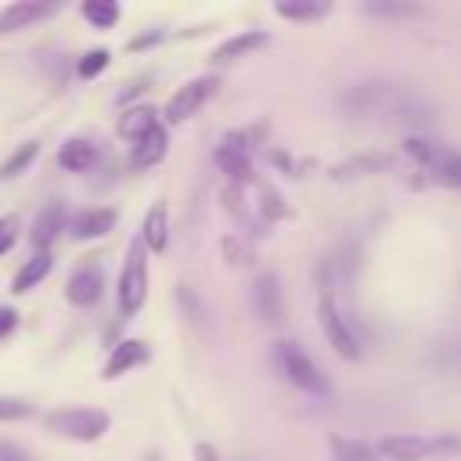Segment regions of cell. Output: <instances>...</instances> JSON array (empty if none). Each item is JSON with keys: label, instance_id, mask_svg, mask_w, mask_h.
<instances>
[{"label": "cell", "instance_id": "1", "mask_svg": "<svg viewBox=\"0 0 461 461\" xmlns=\"http://www.w3.org/2000/svg\"><path fill=\"white\" fill-rule=\"evenodd\" d=\"M274 360H277V367H281V375L295 385V389H303V393H310V396H328L331 393V382L321 375V367L295 346V342H277L274 346Z\"/></svg>", "mask_w": 461, "mask_h": 461}, {"label": "cell", "instance_id": "2", "mask_svg": "<svg viewBox=\"0 0 461 461\" xmlns=\"http://www.w3.org/2000/svg\"><path fill=\"white\" fill-rule=\"evenodd\" d=\"M108 414L104 411H94V407H65V411H54L47 414V429L61 439H79V443H94L108 432Z\"/></svg>", "mask_w": 461, "mask_h": 461}, {"label": "cell", "instance_id": "3", "mask_svg": "<svg viewBox=\"0 0 461 461\" xmlns=\"http://www.w3.org/2000/svg\"><path fill=\"white\" fill-rule=\"evenodd\" d=\"M403 148H407L411 158H418L432 173V180H439L447 187H461V155L454 148H447L439 140H429V137H411Z\"/></svg>", "mask_w": 461, "mask_h": 461}, {"label": "cell", "instance_id": "4", "mask_svg": "<svg viewBox=\"0 0 461 461\" xmlns=\"http://www.w3.org/2000/svg\"><path fill=\"white\" fill-rule=\"evenodd\" d=\"M378 450L393 461H425L436 454H457L461 436H385Z\"/></svg>", "mask_w": 461, "mask_h": 461}, {"label": "cell", "instance_id": "5", "mask_svg": "<svg viewBox=\"0 0 461 461\" xmlns=\"http://www.w3.org/2000/svg\"><path fill=\"white\" fill-rule=\"evenodd\" d=\"M144 295H148V259H144V241H133L126 249V263H122V274H119V310H122V317L137 313L144 306Z\"/></svg>", "mask_w": 461, "mask_h": 461}, {"label": "cell", "instance_id": "6", "mask_svg": "<svg viewBox=\"0 0 461 461\" xmlns=\"http://www.w3.org/2000/svg\"><path fill=\"white\" fill-rule=\"evenodd\" d=\"M216 86H220V79L216 76H202V79H191L187 86H180L173 97H169V104H166V122H184V119H191L212 94H216Z\"/></svg>", "mask_w": 461, "mask_h": 461}, {"label": "cell", "instance_id": "7", "mask_svg": "<svg viewBox=\"0 0 461 461\" xmlns=\"http://www.w3.org/2000/svg\"><path fill=\"white\" fill-rule=\"evenodd\" d=\"M321 328H324V335H328V342L335 346V353L339 357H346V360H357L360 357V342H357V335L346 328V321H342V313L335 310V303L331 299H321Z\"/></svg>", "mask_w": 461, "mask_h": 461}, {"label": "cell", "instance_id": "8", "mask_svg": "<svg viewBox=\"0 0 461 461\" xmlns=\"http://www.w3.org/2000/svg\"><path fill=\"white\" fill-rule=\"evenodd\" d=\"M58 11V4L54 0H18V4H7L4 11H0V36H7V32H14V29H25V25H32V22H40V18H47V14H54Z\"/></svg>", "mask_w": 461, "mask_h": 461}, {"label": "cell", "instance_id": "9", "mask_svg": "<svg viewBox=\"0 0 461 461\" xmlns=\"http://www.w3.org/2000/svg\"><path fill=\"white\" fill-rule=\"evenodd\" d=\"M101 288H104V274H101V267L86 263V267H79V270L68 277L65 295H68V303H76V306H94V303L101 299Z\"/></svg>", "mask_w": 461, "mask_h": 461}, {"label": "cell", "instance_id": "10", "mask_svg": "<svg viewBox=\"0 0 461 461\" xmlns=\"http://www.w3.org/2000/svg\"><path fill=\"white\" fill-rule=\"evenodd\" d=\"M216 166H220L230 180H238V184H249V180H252V162H249V155H245V144H241L234 133L216 148Z\"/></svg>", "mask_w": 461, "mask_h": 461}, {"label": "cell", "instance_id": "11", "mask_svg": "<svg viewBox=\"0 0 461 461\" xmlns=\"http://www.w3.org/2000/svg\"><path fill=\"white\" fill-rule=\"evenodd\" d=\"M252 306L263 321L277 324L285 317V306H281V288H277V277L274 274H259L256 285H252Z\"/></svg>", "mask_w": 461, "mask_h": 461}, {"label": "cell", "instance_id": "12", "mask_svg": "<svg viewBox=\"0 0 461 461\" xmlns=\"http://www.w3.org/2000/svg\"><path fill=\"white\" fill-rule=\"evenodd\" d=\"M115 227V209H83L68 220V234L79 238V241H90V238H101Z\"/></svg>", "mask_w": 461, "mask_h": 461}, {"label": "cell", "instance_id": "13", "mask_svg": "<svg viewBox=\"0 0 461 461\" xmlns=\"http://www.w3.org/2000/svg\"><path fill=\"white\" fill-rule=\"evenodd\" d=\"M144 360H148V342H140V339H122V342L112 349L108 364H104V378H119V375L140 367Z\"/></svg>", "mask_w": 461, "mask_h": 461}, {"label": "cell", "instance_id": "14", "mask_svg": "<svg viewBox=\"0 0 461 461\" xmlns=\"http://www.w3.org/2000/svg\"><path fill=\"white\" fill-rule=\"evenodd\" d=\"M166 151H169V140H166V130H162V126H155L151 133H144L140 140H133V151H130V162H133L137 169H148V166H158V162L166 158Z\"/></svg>", "mask_w": 461, "mask_h": 461}, {"label": "cell", "instance_id": "15", "mask_svg": "<svg viewBox=\"0 0 461 461\" xmlns=\"http://www.w3.org/2000/svg\"><path fill=\"white\" fill-rule=\"evenodd\" d=\"M267 43H270L267 32H241V36H230L227 43H220V47L212 50V61H216V65H230V61H238V58H245V54L267 47Z\"/></svg>", "mask_w": 461, "mask_h": 461}, {"label": "cell", "instance_id": "16", "mask_svg": "<svg viewBox=\"0 0 461 461\" xmlns=\"http://www.w3.org/2000/svg\"><path fill=\"white\" fill-rule=\"evenodd\" d=\"M94 162H97V148L90 140H65L58 148V166L68 173H86L94 169Z\"/></svg>", "mask_w": 461, "mask_h": 461}, {"label": "cell", "instance_id": "17", "mask_svg": "<svg viewBox=\"0 0 461 461\" xmlns=\"http://www.w3.org/2000/svg\"><path fill=\"white\" fill-rule=\"evenodd\" d=\"M61 230H65V209H61L58 202H50V205L36 216V223H32V234H29V238H32V245H36V249H43V252H47V245H50Z\"/></svg>", "mask_w": 461, "mask_h": 461}, {"label": "cell", "instance_id": "18", "mask_svg": "<svg viewBox=\"0 0 461 461\" xmlns=\"http://www.w3.org/2000/svg\"><path fill=\"white\" fill-rule=\"evenodd\" d=\"M169 220H166V202H158V205H151L148 209V216H144V230H140V241H144V249H151V252H162L166 249V241H169Z\"/></svg>", "mask_w": 461, "mask_h": 461}, {"label": "cell", "instance_id": "19", "mask_svg": "<svg viewBox=\"0 0 461 461\" xmlns=\"http://www.w3.org/2000/svg\"><path fill=\"white\" fill-rule=\"evenodd\" d=\"M50 267H54L50 252H36V256H32V259H25V267L14 274V281H11V292H29L32 285H40V281L50 274Z\"/></svg>", "mask_w": 461, "mask_h": 461}, {"label": "cell", "instance_id": "20", "mask_svg": "<svg viewBox=\"0 0 461 461\" xmlns=\"http://www.w3.org/2000/svg\"><path fill=\"white\" fill-rule=\"evenodd\" d=\"M274 11L288 22H317L328 14V4L324 0H281V4H274Z\"/></svg>", "mask_w": 461, "mask_h": 461}, {"label": "cell", "instance_id": "21", "mask_svg": "<svg viewBox=\"0 0 461 461\" xmlns=\"http://www.w3.org/2000/svg\"><path fill=\"white\" fill-rule=\"evenodd\" d=\"M158 126V119H155V108H148V104H140V108H130L122 119H119V133L122 137H130V140H140L144 133H151Z\"/></svg>", "mask_w": 461, "mask_h": 461}, {"label": "cell", "instance_id": "22", "mask_svg": "<svg viewBox=\"0 0 461 461\" xmlns=\"http://www.w3.org/2000/svg\"><path fill=\"white\" fill-rule=\"evenodd\" d=\"M328 450H331V461H378L367 443L349 436H328Z\"/></svg>", "mask_w": 461, "mask_h": 461}, {"label": "cell", "instance_id": "23", "mask_svg": "<svg viewBox=\"0 0 461 461\" xmlns=\"http://www.w3.org/2000/svg\"><path fill=\"white\" fill-rule=\"evenodd\" d=\"M83 18H86L90 25H97V29H108V25L119 22V7H115L112 0H86V4H83Z\"/></svg>", "mask_w": 461, "mask_h": 461}, {"label": "cell", "instance_id": "24", "mask_svg": "<svg viewBox=\"0 0 461 461\" xmlns=\"http://www.w3.org/2000/svg\"><path fill=\"white\" fill-rule=\"evenodd\" d=\"M32 158H36V144L29 140V144H22V148H18V151H14V155H11V158L0 166V180H11V176H18V173H22V169H25Z\"/></svg>", "mask_w": 461, "mask_h": 461}, {"label": "cell", "instance_id": "25", "mask_svg": "<svg viewBox=\"0 0 461 461\" xmlns=\"http://www.w3.org/2000/svg\"><path fill=\"white\" fill-rule=\"evenodd\" d=\"M32 407L25 400H14V396H0V421H18V418H29Z\"/></svg>", "mask_w": 461, "mask_h": 461}, {"label": "cell", "instance_id": "26", "mask_svg": "<svg viewBox=\"0 0 461 461\" xmlns=\"http://www.w3.org/2000/svg\"><path fill=\"white\" fill-rule=\"evenodd\" d=\"M104 65H108V50H90V54H83V61H79V76H83V79H94Z\"/></svg>", "mask_w": 461, "mask_h": 461}, {"label": "cell", "instance_id": "27", "mask_svg": "<svg viewBox=\"0 0 461 461\" xmlns=\"http://www.w3.org/2000/svg\"><path fill=\"white\" fill-rule=\"evenodd\" d=\"M364 11L367 14H382V18H400V14H414L418 7H411V4H367Z\"/></svg>", "mask_w": 461, "mask_h": 461}, {"label": "cell", "instance_id": "28", "mask_svg": "<svg viewBox=\"0 0 461 461\" xmlns=\"http://www.w3.org/2000/svg\"><path fill=\"white\" fill-rule=\"evenodd\" d=\"M14 238H18V220L14 216H0V256L14 245Z\"/></svg>", "mask_w": 461, "mask_h": 461}, {"label": "cell", "instance_id": "29", "mask_svg": "<svg viewBox=\"0 0 461 461\" xmlns=\"http://www.w3.org/2000/svg\"><path fill=\"white\" fill-rule=\"evenodd\" d=\"M14 324H18V313H14V310H7V306H0V339H4Z\"/></svg>", "mask_w": 461, "mask_h": 461}, {"label": "cell", "instance_id": "30", "mask_svg": "<svg viewBox=\"0 0 461 461\" xmlns=\"http://www.w3.org/2000/svg\"><path fill=\"white\" fill-rule=\"evenodd\" d=\"M194 461H220V454H216L212 443H198L194 447Z\"/></svg>", "mask_w": 461, "mask_h": 461}, {"label": "cell", "instance_id": "31", "mask_svg": "<svg viewBox=\"0 0 461 461\" xmlns=\"http://www.w3.org/2000/svg\"><path fill=\"white\" fill-rule=\"evenodd\" d=\"M0 461H29L18 447H11V443H0Z\"/></svg>", "mask_w": 461, "mask_h": 461}, {"label": "cell", "instance_id": "32", "mask_svg": "<svg viewBox=\"0 0 461 461\" xmlns=\"http://www.w3.org/2000/svg\"><path fill=\"white\" fill-rule=\"evenodd\" d=\"M158 40V32H148V36H140V40H133V47H148V43H155Z\"/></svg>", "mask_w": 461, "mask_h": 461}, {"label": "cell", "instance_id": "33", "mask_svg": "<svg viewBox=\"0 0 461 461\" xmlns=\"http://www.w3.org/2000/svg\"><path fill=\"white\" fill-rule=\"evenodd\" d=\"M144 461H162V454H155V450H151V454H148Z\"/></svg>", "mask_w": 461, "mask_h": 461}]
</instances>
